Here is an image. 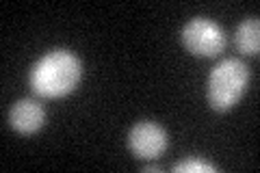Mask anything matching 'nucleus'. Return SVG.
Here are the masks:
<instances>
[{
    "instance_id": "1",
    "label": "nucleus",
    "mask_w": 260,
    "mask_h": 173,
    "mask_svg": "<svg viewBox=\"0 0 260 173\" xmlns=\"http://www.w3.org/2000/svg\"><path fill=\"white\" fill-rule=\"evenodd\" d=\"M80 76H83V65L76 54L70 50H52L32 65L28 85L35 95L56 100L74 91Z\"/></svg>"
},
{
    "instance_id": "2",
    "label": "nucleus",
    "mask_w": 260,
    "mask_h": 173,
    "mask_svg": "<svg viewBox=\"0 0 260 173\" xmlns=\"http://www.w3.org/2000/svg\"><path fill=\"white\" fill-rule=\"evenodd\" d=\"M249 82L247 65L239 59H223L210 72L208 104L215 111H230L241 100Z\"/></svg>"
},
{
    "instance_id": "3",
    "label": "nucleus",
    "mask_w": 260,
    "mask_h": 173,
    "mask_svg": "<svg viewBox=\"0 0 260 173\" xmlns=\"http://www.w3.org/2000/svg\"><path fill=\"white\" fill-rule=\"evenodd\" d=\"M180 39L193 56H204V59H213L225 48V35L221 26H217L208 18H193L191 22H186Z\"/></svg>"
},
{
    "instance_id": "4",
    "label": "nucleus",
    "mask_w": 260,
    "mask_h": 173,
    "mask_svg": "<svg viewBox=\"0 0 260 173\" xmlns=\"http://www.w3.org/2000/svg\"><path fill=\"white\" fill-rule=\"evenodd\" d=\"M128 150L139 160H154L167 150V132L154 121H139L128 134Z\"/></svg>"
},
{
    "instance_id": "5",
    "label": "nucleus",
    "mask_w": 260,
    "mask_h": 173,
    "mask_svg": "<svg viewBox=\"0 0 260 173\" xmlns=\"http://www.w3.org/2000/svg\"><path fill=\"white\" fill-rule=\"evenodd\" d=\"M9 123L20 134H35L37 130L44 128L46 111L35 100H18L9 111Z\"/></svg>"
},
{
    "instance_id": "6",
    "label": "nucleus",
    "mask_w": 260,
    "mask_h": 173,
    "mask_svg": "<svg viewBox=\"0 0 260 173\" xmlns=\"http://www.w3.org/2000/svg\"><path fill=\"white\" fill-rule=\"evenodd\" d=\"M237 50L247 56H258L260 50V22L258 18H247L239 24L237 35H234Z\"/></svg>"
},
{
    "instance_id": "7",
    "label": "nucleus",
    "mask_w": 260,
    "mask_h": 173,
    "mask_svg": "<svg viewBox=\"0 0 260 173\" xmlns=\"http://www.w3.org/2000/svg\"><path fill=\"white\" fill-rule=\"evenodd\" d=\"M174 171L176 173H213L215 167L202 160H184V162H178Z\"/></svg>"
}]
</instances>
